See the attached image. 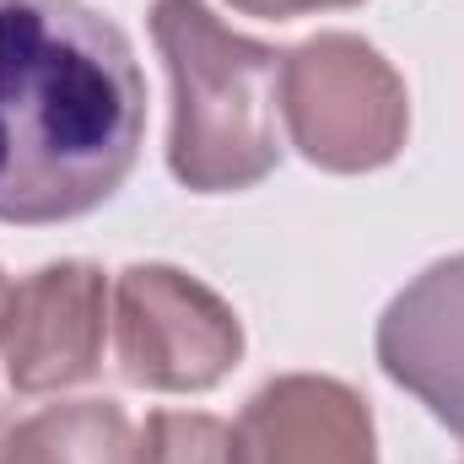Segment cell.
<instances>
[{
	"label": "cell",
	"mask_w": 464,
	"mask_h": 464,
	"mask_svg": "<svg viewBox=\"0 0 464 464\" xmlns=\"http://www.w3.org/2000/svg\"><path fill=\"white\" fill-rule=\"evenodd\" d=\"M0 464H140V427L114 400L44 405L0 438Z\"/></svg>",
	"instance_id": "8"
},
{
	"label": "cell",
	"mask_w": 464,
	"mask_h": 464,
	"mask_svg": "<svg viewBox=\"0 0 464 464\" xmlns=\"http://www.w3.org/2000/svg\"><path fill=\"white\" fill-rule=\"evenodd\" d=\"M281 114L292 146L324 173H378L405 151V76L356 33H314L281 54Z\"/></svg>",
	"instance_id": "3"
},
{
	"label": "cell",
	"mask_w": 464,
	"mask_h": 464,
	"mask_svg": "<svg viewBox=\"0 0 464 464\" xmlns=\"http://www.w3.org/2000/svg\"><path fill=\"white\" fill-rule=\"evenodd\" d=\"M119 372L151 394H206L243 362V324L222 292L179 265H130L114 286Z\"/></svg>",
	"instance_id": "4"
},
{
	"label": "cell",
	"mask_w": 464,
	"mask_h": 464,
	"mask_svg": "<svg viewBox=\"0 0 464 464\" xmlns=\"http://www.w3.org/2000/svg\"><path fill=\"white\" fill-rule=\"evenodd\" d=\"M378 367L464 438V254L427 265L378 319Z\"/></svg>",
	"instance_id": "7"
},
{
	"label": "cell",
	"mask_w": 464,
	"mask_h": 464,
	"mask_svg": "<svg viewBox=\"0 0 464 464\" xmlns=\"http://www.w3.org/2000/svg\"><path fill=\"white\" fill-rule=\"evenodd\" d=\"M109 281L87 259H60L11 286L0 314V362L16 394H60L103 372Z\"/></svg>",
	"instance_id": "5"
},
{
	"label": "cell",
	"mask_w": 464,
	"mask_h": 464,
	"mask_svg": "<svg viewBox=\"0 0 464 464\" xmlns=\"http://www.w3.org/2000/svg\"><path fill=\"white\" fill-rule=\"evenodd\" d=\"M232 464H378L372 411L341 378L281 372L243 400Z\"/></svg>",
	"instance_id": "6"
},
{
	"label": "cell",
	"mask_w": 464,
	"mask_h": 464,
	"mask_svg": "<svg viewBox=\"0 0 464 464\" xmlns=\"http://www.w3.org/2000/svg\"><path fill=\"white\" fill-rule=\"evenodd\" d=\"M5 297H11V281L0 276V314H5Z\"/></svg>",
	"instance_id": "11"
},
{
	"label": "cell",
	"mask_w": 464,
	"mask_h": 464,
	"mask_svg": "<svg viewBox=\"0 0 464 464\" xmlns=\"http://www.w3.org/2000/svg\"><path fill=\"white\" fill-rule=\"evenodd\" d=\"M146 140V76L87 0H0V222L98 211Z\"/></svg>",
	"instance_id": "1"
},
{
	"label": "cell",
	"mask_w": 464,
	"mask_h": 464,
	"mask_svg": "<svg viewBox=\"0 0 464 464\" xmlns=\"http://www.w3.org/2000/svg\"><path fill=\"white\" fill-rule=\"evenodd\" d=\"M151 44L173 82L168 168L195 195H237L276 173L281 54L232 33L206 0H157Z\"/></svg>",
	"instance_id": "2"
},
{
	"label": "cell",
	"mask_w": 464,
	"mask_h": 464,
	"mask_svg": "<svg viewBox=\"0 0 464 464\" xmlns=\"http://www.w3.org/2000/svg\"><path fill=\"white\" fill-rule=\"evenodd\" d=\"M140 464H232V427L206 411H151L140 427Z\"/></svg>",
	"instance_id": "9"
},
{
	"label": "cell",
	"mask_w": 464,
	"mask_h": 464,
	"mask_svg": "<svg viewBox=\"0 0 464 464\" xmlns=\"http://www.w3.org/2000/svg\"><path fill=\"white\" fill-rule=\"evenodd\" d=\"M243 16H265V22H292V16H314V11H346L362 0H227Z\"/></svg>",
	"instance_id": "10"
}]
</instances>
